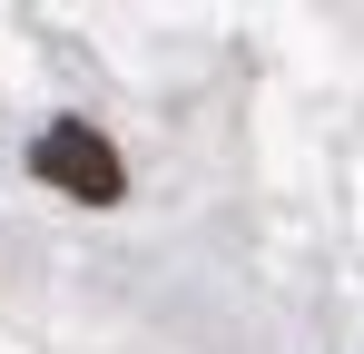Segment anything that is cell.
<instances>
[{
    "label": "cell",
    "instance_id": "cell-1",
    "mask_svg": "<svg viewBox=\"0 0 364 354\" xmlns=\"http://www.w3.org/2000/svg\"><path fill=\"white\" fill-rule=\"evenodd\" d=\"M30 177H40L50 197H79V207H119V197H128L119 148H109L89 118H50V128L30 138Z\"/></svg>",
    "mask_w": 364,
    "mask_h": 354
}]
</instances>
